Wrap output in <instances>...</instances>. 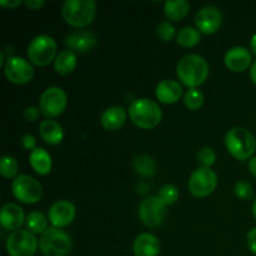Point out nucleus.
Segmentation results:
<instances>
[{
    "instance_id": "1",
    "label": "nucleus",
    "mask_w": 256,
    "mask_h": 256,
    "mask_svg": "<svg viewBox=\"0 0 256 256\" xmlns=\"http://www.w3.org/2000/svg\"><path fill=\"white\" fill-rule=\"evenodd\" d=\"M176 75L189 89H198L209 76V64L205 58L198 54L182 56L176 65Z\"/></svg>"
},
{
    "instance_id": "2",
    "label": "nucleus",
    "mask_w": 256,
    "mask_h": 256,
    "mask_svg": "<svg viewBox=\"0 0 256 256\" xmlns=\"http://www.w3.org/2000/svg\"><path fill=\"white\" fill-rule=\"evenodd\" d=\"M130 120L138 128L144 130H150L160 124L162 118V112L159 104L154 100L142 98L136 99L129 106Z\"/></svg>"
},
{
    "instance_id": "3",
    "label": "nucleus",
    "mask_w": 256,
    "mask_h": 256,
    "mask_svg": "<svg viewBox=\"0 0 256 256\" xmlns=\"http://www.w3.org/2000/svg\"><path fill=\"white\" fill-rule=\"evenodd\" d=\"M225 146L236 160L252 159L256 150V139L245 128H232L225 135Z\"/></svg>"
},
{
    "instance_id": "4",
    "label": "nucleus",
    "mask_w": 256,
    "mask_h": 256,
    "mask_svg": "<svg viewBox=\"0 0 256 256\" xmlns=\"http://www.w3.org/2000/svg\"><path fill=\"white\" fill-rule=\"evenodd\" d=\"M65 22L74 28H85L92 22L96 15L94 0H66L62 6Z\"/></svg>"
},
{
    "instance_id": "5",
    "label": "nucleus",
    "mask_w": 256,
    "mask_h": 256,
    "mask_svg": "<svg viewBox=\"0 0 256 256\" xmlns=\"http://www.w3.org/2000/svg\"><path fill=\"white\" fill-rule=\"evenodd\" d=\"M39 246L44 256H68L72 249V242L64 230L49 228L40 236Z\"/></svg>"
},
{
    "instance_id": "6",
    "label": "nucleus",
    "mask_w": 256,
    "mask_h": 256,
    "mask_svg": "<svg viewBox=\"0 0 256 256\" xmlns=\"http://www.w3.org/2000/svg\"><path fill=\"white\" fill-rule=\"evenodd\" d=\"M58 56V44L49 35H38L28 45V58L36 66H46Z\"/></svg>"
},
{
    "instance_id": "7",
    "label": "nucleus",
    "mask_w": 256,
    "mask_h": 256,
    "mask_svg": "<svg viewBox=\"0 0 256 256\" xmlns=\"http://www.w3.org/2000/svg\"><path fill=\"white\" fill-rule=\"evenodd\" d=\"M12 195L20 202L26 205L36 204L42 198V186L36 179L26 174L18 175L12 184Z\"/></svg>"
},
{
    "instance_id": "8",
    "label": "nucleus",
    "mask_w": 256,
    "mask_h": 256,
    "mask_svg": "<svg viewBox=\"0 0 256 256\" xmlns=\"http://www.w3.org/2000/svg\"><path fill=\"white\" fill-rule=\"evenodd\" d=\"M218 176L210 168H198L188 180V189L194 196L206 198L215 192Z\"/></svg>"
},
{
    "instance_id": "9",
    "label": "nucleus",
    "mask_w": 256,
    "mask_h": 256,
    "mask_svg": "<svg viewBox=\"0 0 256 256\" xmlns=\"http://www.w3.org/2000/svg\"><path fill=\"white\" fill-rule=\"evenodd\" d=\"M39 242L29 230H18L8 236L6 252L9 256H34Z\"/></svg>"
},
{
    "instance_id": "10",
    "label": "nucleus",
    "mask_w": 256,
    "mask_h": 256,
    "mask_svg": "<svg viewBox=\"0 0 256 256\" xmlns=\"http://www.w3.org/2000/svg\"><path fill=\"white\" fill-rule=\"evenodd\" d=\"M68 105L66 92L58 86H50L42 94L39 100V109L44 116L52 119L64 112Z\"/></svg>"
},
{
    "instance_id": "11",
    "label": "nucleus",
    "mask_w": 256,
    "mask_h": 256,
    "mask_svg": "<svg viewBox=\"0 0 256 256\" xmlns=\"http://www.w3.org/2000/svg\"><path fill=\"white\" fill-rule=\"evenodd\" d=\"M166 216V205L158 196H149L139 205V218L148 228H158Z\"/></svg>"
},
{
    "instance_id": "12",
    "label": "nucleus",
    "mask_w": 256,
    "mask_h": 256,
    "mask_svg": "<svg viewBox=\"0 0 256 256\" xmlns=\"http://www.w3.org/2000/svg\"><path fill=\"white\" fill-rule=\"evenodd\" d=\"M4 75L10 82L16 85L28 84L34 78V68L32 62L20 56H10L5 62Z\"/></svg>"
},
{
    "instance_id": "13",
    "label": "nucleus",
    "mask_w": 256,
    "mask_h": 256,
    "mask_svg": "<svg viewBox=\"0 0 256 256\" xmlns=\"http://www.w3.org/2000/svg\"><path fill=\"white\" fill-rule=\"evenodd\" d=\"M195 24L196 29L202 34H215L222 24V12L212 5L202 8L195 15Z\"/></svg>"
},
{
    "instance_id": "14",
    "label": "nucleus",
    "mask_w": 256,
    "mask_h": 256,
    "mask_svg": "<svg viewBox=\"0 0 256 256\" xmlns=\"http://www.w3.org/2000/svg\"><path fill=\"white\" fill-rule=\"evenodd\" d=\"M75 214H76V210L72 202L68 200H59L50 206L48 212V219L50 224H52V226L62 229V228L69 226L74 222Z\"/></svg>"
},
{
    "instance_id": "15",
    "label": "nucleus",
    "mask_w": 256,
    "mask_h": 256,
    "mask_svg": "<svg viewBox=\"0 0 256 256\" xmlns=\"http://www.w3.org/2000/svg\"><path fill=\"white\" fill-rule=\"evenodd\" d=\"M225 66L234 72H242L252 68V52L244 46H234L226 52L224 56Z\"/></svg>"
},
{
    "instance_id": "16",
    "label": "nucleus",
    "mask_w": 256,
    "mask_h": 256,
    "mask_svg": "<svg viewBox=\"0 0 256 256\" xmlns=\"http://www.w3.org/2000/svg\"><path fill=\"white\" fill-rule=\"evenodd\" d=\"M26 218H25L24 210L14 202H8L2 208L0 212V224L5 230L9 232H18L22 224L25 222Z\"/></svg>"
},
{
    "instance_id": "17",
    "label": "nucleus",
    "mask_w": 256,
    "mask_h": 256,
    "mask_svg": "<svg viewBox=\"0 0 256 256\" xmlns=\"http://www.w3.org/2000/svg\"><path fill=\"white\" fill-rule=\"evenodd\" d=\"M65 44H66L68 50H72L74 52H86L95 46L96 36L94 32H89V30H76L68 35L65 39Z\"/></svg>"
},
{
    "instance_id": "18",
    "label": "nucleus",
    "mask_w": 256,
    "mask_h": 256,
    "mask_svg": "<svg viewBox=\"0 0 256 256\" xmlns=\"http://www.w3.org/2000/svg\"><path fill=\"white\" fill-rule=\"evenodd\" d=\"M155 96L162 104H175L182 96V86L176 80L165 79L158 84Z\"/></svg>"
},
{
    "instance_id": "19",
    "label": "nucleus",
    "mask_w": 256,
    "mask_h": 256,
    "mask_svg": "<svg viewBox=\"0 0 256 256\" xmlns=\"http://www.w3.org/2000/svg\"><path fill=\"white\" fill-rule=\"evenodd\" d=\"M160 249L162 245L159 239L150 232L138 235L132 244L135 256H158L160 254Z\"/></svg>"
},
{
    "instance_id": "20",
    "label": "nucleus",
    "mask_w": 256,
    "mask_h": 256,
    "mask_svg": "<svg viewBox=\"0 0 256 256\" xmlns=\"http://www.w3.org/2000/svg\"><path fill=\"white\" fill-rule=\"evenodd\" d=\"M126 110L122 106L114 105L102 112L100 122H102V126L108 132H116L120 128H122V125L126 122Z\"/></svg>"
},
{
    "instance_id": "21",
    "label": "nucleus",
    "mask_w": 256,
    "mask_h": 256,
    "mask_svg": "<svg viewBox=\"0 0 256 256\" xmlns=\"http://www.w3.org/2000/svg\"><path fill=\"white\" fill-rule=\"evenodd\" d=\"M39 134L42 139L49 145H58L64 139L62 126L52 119L42 120L39 125Z\"/></svg>"
},
{
    "instance_id": "22",
    "label": "nucleus",
    "mask_w": 256,
    "mask_h": 256,
    "mask_svg": "<svg viewBox=\"0 0 256 256\" xmlns=\"http://www.w3.org/2000/svg\"><path fill=\"white\" fill-rule=\"evenodd\" d=\"M29 162L30 166L32 168V170L36 174L48 175L52 172V156L44 148H36L32 152H30Z\"/></svg>"
},
{
    "instance_id": "23",
    "label": "nucleus",
    "mask_w": 256,
    "mask_h": 256,
    "mask_svg": "<svg viewBox=\"0 0 256 256\" xmlns=\"http://www.w3.org/2000/svg\"><path fill=\"white\" fill-rule=\"evenodd\" d=\"M190 4L188 0H168L164 4V14L170 22H180L188 15Z\"/></svg>"
},
{
    "instance_id": "24",
    "label": "nucleus",
    "mask_w": 256,
    "mask_h": 256,
    "mask_svg": "<svg viewBox=\"0 0 256 256\" xmlns=\"http://www.w3.org/2000/svg\"><path fill=\"white\" fill-rule=\"evenodd\" d=\"M78 65V56L72 50H62L54 62V69L60 75H69Z\"/></svg>"
},
{
    "instance_id": "25",
    "label": "nucleus",
    "mask_w": 256,
    "mask_h": 256,
    "mask_svg": "<svg viewBox=\"0 0 256 256\" xmlns=\"http://www.w3.org/2000/svg\"><path fill=\"white\" fill-rule=\"evenodd\" d=\"M202 40V32L192 26H185L176 34L178 45L182 48H194Z\"/></svg>"
},
{
    "instance_id": "26",
    "label": "nucleus",
    "mask_w": 256,
    "mask_h": 256,
    "mask_svg": "<svg viewBox=\"0 0 256 256\" xmlns=\"http://www.w3.org/2000/svg\"><path fill=\"white\" fill-rule=\"evenodd\" d=\"M134 170L142 178H152L156 174V162L149 155H139L134 159Z\"/></svg>"
},
{
    "instance_id": "27",
    "label": "nucleus",
    "mask_w": 256,
    "mask_h": 256,
    "mask_svg": "<svg viewBox=\"0 0 256 256\" xmlns=\"http://www.w3.org/2000/svg\"><path fill=\"white\" fill-rule=\"evenodd\" d=\"M48 219L44 214L39 212H32L30 214H28L26 220H25V225H26V229L29 230L32 234H44L49 228H48Z\"/></svg>"
},
{
    "instance_id": "28",
    "label": "nucleus",
    "mask_w": 256,
    "mask_h": 256,
    "mask_svg": "<svg viewBox=\"0 0 256 256\" xmlns=\"http://www.w3.org/2000/svg\"><path fill=\"white\" fill-rule=\"evenodd\" d=\"M18 170H19V164L14 156L5 155L2 158V160H0V174L5 179H12V178L15 179L18 176Z\"/></svg>"
},
{
    "instance_id": "29",
    "label": "nucleus",
    "mask_w": 256,
    "mask_h": 256,
    "mask_svg": "<svg viewBox=\"0 0 256 256\" xmlns=\"http://www.w3.org/2000/svg\"><path fill=\"white\" fill-rule=\"evenodd\" d=\"M184 104L192 112H196L204 104V94L199 89H189L184 94Z\"/></svg>"
},
{
    "instance_id": "30",
    "label": "nucleus",
    "mask_w": 256,
    "mask_h": 256,
    "mask_svg": "<svg viewBox=\"0 0 256 256\" xmlns=\"http://www.w3.org/2000/svg\"><path fill=\"white\" fill-rule=\"evenodd\" d=\"M179 189L175 185L168 184L160 188L156 196L168 206V205L175 204L178 202V199H179Z\"/></svg>"
},
{
    "instance_id": "31",
    "label": "nucleus",
    "mask_w": 256,
    "mask_h": 256,
    "mask_svg": "<svg viewBox=\"0 0 256 256\" xmlns=\"http://www.w3.org/2000/svg\"><path fill=\"white\" fill-rule=\"evenodd\" d=\"M234 194L240 200H250L254 196V189H252V185L249 182L240 180V182H235Z\"/></svg>"
},
{
    "instance_id": "32",
    "label": "nucleus",
    "mask_w": 256,
    "mask_h": 256,
    "mask_svg": "<svg viewBox=\"0 0 256 256\" xmlns=\"http://www.w3.org/2000/svg\"><path fill=\"white\" fill-rule=\"evenodd\" d=\"M156 35L162 42H168L170 40H172V38L175 36V28L169 20H164V22H160L158 25L156 29Z\"/></svg>"
},
{
    "instance_id": "33",
    "label": "nucleus",
    "mask_w": 256,
    "mask_h": 256,
    "mask_svg": "<svg viewBox=\"0 0 256 256\" xmlns=\"http://www.w3.org/2000/svg\"><path fill=\"white\" fill-rule=\"evenodd\" d=\"M198 162L202 168H210L212 165H214L215 162H216V154H215L214 149L208 146L202 148L198 152Z\"/></svg>"
},
{
    "instance_id": "34",
    "label": "nucleus",
    "mask_w": 256,
    "mask_h": 256,
    "mask_svg": "<svg viewBox=\"0 0 256 256\" xmlns=\"http://www.w3.org/2000/svg\"><path fill=\"white\" fill-rule=\"evenodd\" d=\"M40 114H42V112H40L39 108H36V106H26L24 109V112H22L25 120H26V122H36V120L39 119Z\"/></svg>"
},
{
    "instance_id": "35",
    "label": "nucleus",
    "mask_w": 256,
    "mask_h": 256,
    "mask_svg": "<svg viewBox=\"0 0 256 256\" xmlns=\"http://www.w3.org/2000/svg\"><path fill=\"white\" fill-rule=\"evenodd\" d=\"M246 244L250 252L256 255V228H252L246 235Z\"/></svg>"
},
{
    "instance_id": "36",
    "label": "nucleus",
    "mask_w": 256,
    "mask_h": 256,
    "mask_svg": "<svg viewBox=\"0 0 256 256\" xmlns=\"http://www.w3.org/2000/svg\"><path fill=\"white\" fill-rule=\"evenodd\" d=\"M22 145L24 149L32 150V152L34 149H36V140H35V138L32 135L26 134L22 138Z\"/></svg>"
},
{
    "instance_id": "37",
    "label": "nucleus",
    "mask_w": 256,
    "mask_h": 256,
    "mask_svg": "<svg viewBox=\"0 0 256 256\" xmlns=\"http://www.w3.org/2000/svg\"><path fill=\"white\" fill-rule=\"evenodd\" d=\"M24 4H25V6L30 10H39L44 6L45 2H42V0H26Z\"/></svg>"
},
{
    "instance_id": "38",
    "label": "nucleus",
    "mask_w": 256,
    "mask_h": 256,
    "mask_svg": "<svg viewBox=\"0 0 256 256\" xmlns=\"http://www.w3.org/2000/svg\"><path fill=\"white\" fill-rule=\"evenodd\" d=\"M22 4V0H0V5L5 9H15Z\"/></svg>"
},
{
    "instance_id": "39",
    "label": "nucleus",
    "mask_w": 256,
    "mask_h": 256,
    "mask_svg": "<svg viewBox=\"0 0 256 256\" xmlns=\"http://www.w3.org/2000/svg\"><path fill=\"white\" fill-rule=\"evenodd\" d=\"M248 168H249V172H252V175H254V176L256 178V156H252V159L249 160Z\"/></svg>"
},
{
    "instance_id": "40",
    "label": "nucleus",
    "mask_w": 256,
    "mask_h": 256,
    "mask_svg": "<svg viewBox=\"0 0 256 256\" xmlns=\"http://www.w3.org/2000/svg\"><path fill=\"white\" fill-rule=\"evenodd\" d=\"M250 78H252V82L256 85V60L252 62V68H250Z\"/></svg>"
},
{
    "instance_id": "41",
    "label": "nucleus",
    "mask_w": 256,
    "mask_h": 256,
    "mask_svg": "<svg viewBox=\"0 0 256 256\" xmlns=\"http://www.w3.org/2000/svg\"><path fill=\"white\" fill-rule=\"evenodd\" d=\"M250 50H252V54L256 56V34L252 35V40H250Z\"/></svg>"
},
{
    "instance_id": "42",
    "label": "nucleus",
    "mask_w": 256,
    "mask_h": 256,
    "mask_svg": "<svg viewBox=\"0 0 256 256\" xmlns=\"http://www.w3.org/2000/svg\"><path fill=\"white\" fill-rule=\"evenodd\" d=\"M252 215H254V218H255V219H256V199L254 200V202H252Z\"/></svg>"
}]
</instances>
